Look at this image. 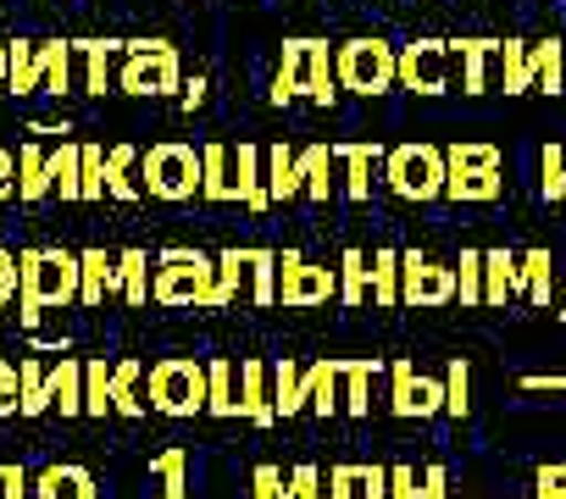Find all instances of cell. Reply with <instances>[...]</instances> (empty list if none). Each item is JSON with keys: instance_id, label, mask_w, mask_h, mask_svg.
I'll list each match as a JSON object with an SVG mask.
<instances>
[{"instance_id": "1", "label": "cell", "mask_w": 566, "mask_h": 499, "mask_svg": "<svg viewBox=\"0 0 566 499\" xmlns=\"http://www.w3.org/2000/svg\"><path fill=\"white\" fill-rule=\"evenodd\" d=\"M78 256H67V250H51V244H34L18 256V322L34 333L40 311L45 306H73L78 300Z\"/></svg>"}, {"instance_id": "2", "label": "cell", "mask_w": 566, "mask_h": 499, "mask_svg": "<svg viewBox=\"0 0 566 499\" xmlns=\"http://www.w3.org/2000/svg\"><path fill=\"white\" fill-rule=\"evenodd\" d=\"M195 178H200V167H195V156H189L184 145H161V150L145 156V183H150V194H161V200L195 194Z\"/></svg>"}, {"instance_id": "3", "label": "cell", "mask_w": 566, "mask_h": 499, "mask_svg": "<svg viewBox=\"0 0 566 499\" xmlns=\"http://www.w3.org/2000/svg\"><path fill=\"white\" fill-rule=\"evenodd\" d=\"M150 394H156V405H161V411L189 416V411L200 405V394H206V378H200L189 361H161V367H156V378H150Z\"/></svg>"}, {"instance_id": "4", "label": "cell", "mask_w": 566, "mask_h": 499, "mask_svg": "<svg viewBox=\"0 0 566 499\" xmlns=\"http://www.w3.org/2000/svg\"><path fill=\"white\" fill-rule=\"evenodd\" d=\"M172 84V51L167 45H134V56H128V67H123V89H134V95H156V89H167Z\"/></svg>"}, {"instance_id": "5", "label": "cell", "mask_w": 566, "mask_h": 499, "mask_svg": "<svg viewBox=\"0 0 566 499\" xmlns=\"http://www.w3.org/2000/svg\"><path fill=\"white\" fill-rule=\"evenodd\" d=\"M156 295H161V300H211V289H206V262H195V256H167V273H161Z\"/></svg>"}, {"instance_id": "6", "label": "cell", "mask_w": 566, "mask_h": 499, "mask_svg": "<svg viewBox=\"0 0 566 499\" xmlns=\"http://www.w3.org/2000/svg\"><path fill=\"white\" fill-rule=\"evenodd\" d=\"M29 499H95V477L84 466H45L29 482Z\"/></svg>"}, {"instance_id": "7", "label": "cell", "mask_w": 566, "mask_h": 499, "mask_svg": "<svg viewBox=\"0 0 566 499\" xmlns=\"http://www.w3.org/2000/svg\"><path fill=\"white\" fill-rule=\"evenodd\" d=\"M45 400L62 405V416H78V411H84V367L62 355V367L45 372Z\"/></svg>"}, {"instance_id": "8", "label": "cell", "mask_w": 566, "mask_h": 499, "mask_svg": "<svg viewBox=\"0 0 566 499\" xmlns=\"http://www.w3.org/2000/svg\"><path fill=\"white\" fill-rule=\"evenodd\" d=\"M7 89L12 95H34L40 89V45L7 40Z\"/></svg>"}, {"instance_id": "9", "label": "cell", "mask_w": 566, "mask_h": 499, "mask_svg": "<svg viewBox=\"0 0 566 499\" xmlns=\"http://www.w3.org/2000/svg\"><path fill=\"white\" fill-rule=\"evenodd\" d=\"M78 172H84V145H56L51 156H45V178H51V189L62 194V200H78Z\"/></svg>"}, {"instance_id": "10", "label": "cell", "mask_w": 566, "mask_h": 499, "mask_svg": "<svg viewBox=\"0 0 566 499\" xmlns=\"http://www.w3.org/2000/svg\"><path fill=\"white\" fill-rule=\"evenodd\" d=\"M78 273H84V284H78V300L84 306H101L112 289H123V278H117V267L101 256V250H90V256H78Z\"/></svg>"}, {"instance_id": "11", "label": "cell", "mask_w": 566, "mask_h": 499, "mask_svg": "<svg viewBox=\"0 0 566 499\" xmlns=\"http://www.w3.org/2000/svg\"><path fill=\"white\" fill-rule=\"evenodd\" d=\"M40 89L45 95H67L73 89V45L67 40L40 45Z\"/></svg>"}, {"instance_id": "12", "label": "cell", "mask_w": 566, "mask_h": 499, "mask_svg": "<svg viewBox=\"0 0 566 499\" xmlns=\"http://www.w3.org/2000/svg\"><path fill=\"white\" fill-rule=\"evenodd\" d=\"M345 78H350L356 89H378V84L389 78L384 51H378V45H350V51H345Z\"/></svg>"}, {"instance_id": "13", "label": "cell", "mask_w": 566, "mask_h": 499, "mask_svg": "<svg viewBox=\"0 0 566 499\" xmlns=\"http://www.w3.org/2000/svg\"><path fill=\"white\" fill-rule=\"evenodd\" d=\"M51 194V178H45V150L29 139L23 150H18V200H45Z\"/></svg>"}, {"instance_id": "14", "label": "cell", "mask_w": 566, "mask_h": 499, "mask_svg": "<svg viewBox=\"0 0 566 499\" xmlns=\"http://www.w3.org/2000/svg\"><path fill=\"white\" fill-rule=\"evenodd\" d=\"M18 389H23V416H40V411H51L40 361H18Z\"/></svg>"}, {"instance_id": "15", "label": "cell", "mask_w": 566, "mask_h": 499, "mask_svg": "<svg viewBox=\"0 0 566 499\" xmlns=\"http://www.w3.org/2000/svg\"><path fill=\"white\" fill-rule=\"evenodd\" d=\"M106 405H112L106 361H90V367H84V411H90V416H106Z\"/></svg>"}, {"instance_id": "16", "label": "cell", "mask_w": 566, "mask_h": 499, "mask_svg": "<svg viewBox=\"0 0 566 499\" xmlns=\"http://www.w3.org/2000/svg\"><path fill=\"white\" fill-rule=\"evenodd\" d=\"M106 194V156L95 145H84V172H78V200H101Z\"/></svg>"}, {"instance_id": "17", "label": "cell", "mask_w": 566, "mask_h": 499, "mask_svg": "<svg viewBox=\"0 0 566 499\" xmlns=\"http://www.w3.org/2000/svg\"><path fill=\"white\" fill-rule=\"evenodd\" d=\"M84 51V78H90V95H106V40H78Z\"/></svg>"}, {"instance_id": "18", "label": "cell", "mask_w": 566, "mask_h": 499, "mask_svg": "<svg viewBox=\"0 0 566 499\" xmlns=\"http://www.w3.org/2000/svg\"><path fill=\"white\" fill-rule=\"evenodd\" d=\"M23 411V389H18V361L0 355V416H18Z\"/></svg>"}, {"instance_id": "19", "label": "cell", "mask_w": 566, "mask_h": 499, "mask_svg": "<svg viewBox=\"0 0 566 499\" xmlns=\"http://www.w3.org/2000/svg\"><path fill=\"white\" fill-rule=\"evenodd\" d=\"M117 278H123L128 300H145V256H139V250H128V256L117 262Z\"/></svg>"}, {"instance_id": "20", "label": "cell", "mask_w": 566, "mask_h": 499, "mask_svg": "<svg viewBox=\"0 0 566 499\" xmlns=\"http://www.w3.org/2000/svg\"><path fill=\"white\" fill-rule=\"evenodd\" d=\"M128 167H134V150H112V156H106V189H112V194H123V200L134 194Z\"/></svg>"}, {"instance_id": "21", "label": "cell", "mask_w": 566, "mask_h": 499, "mask_svg": "<svg viewBox=\"0 0 566 499\" xmlns=\"http://www.w3.org/2000/svg\"><path fill=\"white\" fill-rule=\"evenodd\" d=\"M283 295H290V300H323L328 295V278L323 273H290V289H283Z\"/></svg>"}, {"instance_id": "22", "label": "cell", "mask_w": 566, "mask_h": 499, "mask_svg": "<svg viewBox=\"0 0 566 499\" xmlns=\"http://www.w3.org/2000/svg\"><path fill=\"white\" fill-rule=\"evenodd\" d=\"M134 372H139L134 361L112 372V405H117V411H139V400H134Z\"/></svg>"}, {"instance_id": "23", "label": "cell", "mask_w": 566, "mask_h": 499, "mask_svg": "<svg viewBox=\"0 0 566 499\" xmlns=\"http://www.w3.org/2000/svg\"><path fill=\"white\" fill-rule=\"evenodd\" d=\"M0 499H29V471L18 460H0Z\"/></svg>"}, {"instance_id": "24", "label": "cell", "mask_w": 566, "mask_h": 499, "mask_svg": "<svg viewBox=\"0 0 566 499\" xmlns=\"http://www.w3.org/2000/svg\"><path fill=\"white\" fill-rule=\"evenodd\" d=\"M18 300V256L12 250H0V306Z\"/></svg>"}, {"instance_id": "25", "label": "cell", "mask_w": 566, "mask_h": 499, "mask_svg": "<svg viewBox=\"0 0 566 499\" xmlns=\"http://www.w3.org/2000/svg\"><path fill=\"white\" fill-rule=\"evenodd\" d=\"M244 411H250V416H266V400H261V372H255V367L244 372Z\"/></svg>"}, {"instance_id": "26", "label": "cell", "mask_w": 566, "mask_h": 499, "mask_svg": "<svg viewBox=\"0 0 566 499\" xmlns=\"http://www.w3.org/2000/svg\"><path fill=\"white\" fill-rule=\"evenodd\" d=\"M18 194V161H12V150L0 145V200H12Z\"/></svg>"}, {"instance_id": "27", "label": "cell", "mask_w": 566, "mask_h": 499, "mask_svg": "<svg viewBox=\"0 0 566 499\" xmlns=\"http://www.w3.org/2000/svg\"><path fill=\"white\" fill-rule=\"evenodd\" d=\"M211 405H217V411H233V400H228V372H222V367L211 372Z\"/></svg>"}, {"instance_id": "28", "label": "cell", "mask_w": 566, "mask_h": 499, "mask_svg": "<svg viewBox=\"0 0 566 499\" xmlns=\"http://www.w3.org/2000/svg\"><path fill=\"white\" fill-rule=\"evenodd\" d=\"M312 482H317L312 471H301V477H295V488H301V499H312Z\"/></svg>"}, {"instance_id": "29", "label": "cell", "mask_w": 566, "mask_h": 499, "mask_svg": "<svg viewBox=\"0 0 566 499\" xmlns=\"http://www.w3.org/2000/svg\"><path fill=\"white\" fill-rule=\"evenodd\" d=\"M0 89H7V40H0Z\"/></svg>"}]
</instances>
